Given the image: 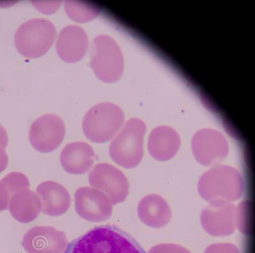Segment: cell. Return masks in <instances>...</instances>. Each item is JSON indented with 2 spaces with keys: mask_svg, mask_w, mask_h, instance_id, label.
<instances>
[{
  "mask_svg": "<svg viewBox=\"0 0 255 253\" xmlns=\"http://www.w3.org/2000/svg\"><path fill=\"white\" fill-rule=\"evenodd\" d=\"M63 253H145L135 239L115 226L96 227L75 239Z\"/></svg>",
  "mask_w": 255,
  "mask_h": 253,
  "instance_id": "6da1fadb",
  "label": "cell"
},
{
  "mask_svg": "<svg viewBox=\"0 0 255 253\" xmlns=\"http://www.w3.org/2000/svg\"><path fill=\"white\" fill-rule=\"evenodd\" d=\"M244 182L235 168L217 166L204 173L199 182V192L209 202L236 201L243 195Z\"/></svg>",
  "mask_w": 255,
  "mask_h": 253,
  "instance_id": "7a4b0ae2",
  "label": "cell"
},
{
  "mask_svg": "<svg viewBox=\"0 0 255 253\" xmlns=\"http://www.w3.org/2000/svg\"><path fill=\"white\" fill-rule=\"evenodd\" d=\"M145 125L142 120L132 118L125 124L112 141L109 155L112 160L123 168L136 167L143 155V136Z\"/></svg>",
  "mask_w": 255,
  "mask_h": 253,
  "instance_id": "3957f363",
  "label": "cell"
},
{
  "mask_svg": "<svg viewBox=\"0 0 255 253\" xmlns=\"http://www.w3.org/2000/svg\"><path fill=\"white\" fill-rule=\"evenodd\" d=\"M122 109L111 102H102L92 107L84 116V135L93 143H104L110 141L124 124Z\"/></svg>",
  "mask_w": 255,
  "mask_h": 253,
  "instance_id": "277c9868",
  "label": "cell"
},
{
  "mask_svg": "<svg viewBox=\"0 0 255 253\" xmlns=\"http://www.w3.org/2000/svg\"><path fill=\"white\" fill-rule=\"evenodd\" d=\"M55 26L49 20L36 18L22 24L16 31V48L27 58H37L49 51L55 40Z\"/></svg>",
  "mask_w": 255,
  "mask_h": 253,
  "instance_id": "5b68a950",
  "label": "cell"
},
{
  "mask_svg": "<svg viewBox=\"0 0 255 253\" xmlns=\"http://www.w3.org/2000/svg\"><path fill=\"white\" fill-rule=\"evenodd\" d=\"M91 67L96 76L106 83H115L121 78L124 60L119 45L106 35L96 36L90 51Z\"/></svg>",
  "mask_w": 255,
  "mask_h": 253,
  "instance_id": "8992f818",
  "label": "cell"
},
{
  "mask_svg": "<svg viewBox=\"0 0 255 253\" xmlns=\"http://www.w3.org/2000/svg\"><path fill=\"white\" fill-rule=\"evenodd\" d=\"M90 185L106 194L113 205L124 202L129 193V182L122 171L108 163L96 165L88 173Z\"/></svg>",
  "mask_w": 255,
  "mask_h": 253,
  "instance_id": "52a82bcc",
  "label": "cell"
},
{
  "mask_svg": "<svg viewBox=\"0 0 255 253\" xmlns=\"http://www.w3.org/2000/svg\"><path fill=\"white\" fill-rule=\"evenodd\" d=\"M65 136V125L60 117L46 114L38 118L29 130V141L34 149L49 153L58 149Z\"/></svg>",
  "mask_w": 255,
  "mask_h": 253,
  "instance_id": "ba28073f",
  "label": "cell"
},
{
  "mask_svg": "<svg viewBox=\"0 0 255 253\" xmlns=\"http://www.w3.org/2000/svg\"><path fill=\"white\" fill-rule=\"evenodd\" d=\"M113 204L102 191L90 187L79 188L75 193V207L80 217L93 223L103 222L111 218Z\"/></svg>",
  "mask_w": 255,
  "mask_h": 253,
  "instance_id": "9c48e42d",
  "label": "cell"
},
{
  "mask_svg": "<svg viewBox=\"0 0 255 253\" xmlns=\"http://www.w3.org/2000/svg\"><path fill=\"white\" fill-rule=\"evenodd\" d=\"M191 147L196 160L204 166L218 165L229 153L226 139L213 129L198 131L193 136Z\"/></svg>",
  "mask_w": 255,
  "mask_h": 253,
  "instance_id": "30bf717a",
  "label": "cell"
},
{
  "mask_svg": "<svg viewBox=\"0 0 255 253\" xmlns=\"http://www.w3.org/2000/svg\"><path fill=\"white\" fill-rule=\"evenodd\" d=\"M202 211L200 220L202 227L213 236H226L236 228V207L231 202L214 201Z\"/></svg>",
  "mask_w": 255,
  "mask_h": 253,
  "instance_id": "8fae6325",
  "label": "cell"
},
{
  "mask_svg": "<svg viewBox=\"0 0 255 253\" xmlns=\"http://www.w3.org/2000/svg\"><path fill=\"white\" fill-rule=\"evenodd\" d=\"M21 245L28 253H63L68 245L64 232L51 227H35L26 232Z\"/></svg>",
  "mask_w": 255,
  "mask_h": 253,
  "instance_id": "7c38bea8",
  "label": "cell"
},
{
  "mask_svg": "<svg viewBox=\"0 0 255 253\" xmlns=\"http://www.w3.org/2000/svg\"><path fill=\"white\" fill-rule=\"evenodd\" d=\"M86 31L77 25H70L61 29L56 41V51L61 60L76 63L84 58L88 49Z\"/></svg>",
  "mask_w": 255,
  "mask_h": 253,
  "instance_id": "4fadbf2b",
  "label": "cell"
},
{
  "mask_svg": "<svg viewBox=\"0 0 255 253\" xmlns=\"http://www.w3.org/2000/svg\"><path fill=\"white\" fill-rule=\"evenodd\" d=\"M42 209L45 215L59 216L67 213L71 205L68 191L63 186L54 181H45L36 188Z\"/></svg>",
  "mask_w": 255,
  "mask_h": 253,
  "instance_id": "5bb4252c",
  "label": "cell"
},
{
  "mask_svg": "<svg viewBox=\"0 0 255 253\" xmlns=\"http://www.w3.org/2000/svg\"><path fill=\"white\" fill-rule=\"evenodd\" d=\"M95 153L87 143H68L61 153V166L66 172L82 175L88 172L95 160Z\"/></svg>",
  "mask_w": 255,
  "mask_h": 253,
  "instance_id": "9a60e30c",
  "label": "cell"
},
{
  "mask_svg": "<svg viewBox=\"0 0 255 253\" xmlns=\"http://www.w3.org/2000/svg\"><path fill=\"white\" fill-rule=\"evenodd\" d=\"M137 212L143 224L154 229L165 227L172 217L169 205L158 195H149L142 198L138 204Z\"/></svg>",
  "mask_w": 255,
  "mask_h": 253,
  "instance_id": "2e32d148",
  "label": "cell"
},
{
  "mask_svg": "<svg viewBox=\"0 0 255 253\" xmlns=\"http://www.w3.org/2000/svg\"><path fill=\"white\" fill-rule=\"evenodd\" d=\"M181 145L178 134L170 127L161 126L154 129L150 134L148 150L156 160L165 161L177 154Z\"/></svg>",
  "mask_w": 255,
  "mask_h": 253,
  "instance_id": "e0dca14e",
  "label": "cell"
},
{
  "mask_svg": "<svg viewBox=\"0 0 255 253\" xmlns=\"http://www.w3.org/2000/svg\"><path fill=\"white\" fill-rule=\"evenodd\" d=\"M8 209L18 222L28 223L37 218L42 209V204L36 193L26 189L10 198Z\"/></svg>",
  "mask_w": 255,
  "mask_h": 253,
  "instance_id": "ac0fdd59",
  "label": "cell"
},
{
  "mask_svg": "<svg viewBox=\"0 0 255 253\" xmlns=\"http://www.w3.org/2000/svg\"><path fill=\"white\" fill-rule=\"evenodd\" d=\"M65 11L68 16L77 22L90 21L99 15L100 8L97 4L83 1H65Z\"/></svg>",
  "mask_w": 255,
  "mask_h": 253,
  "instance_id": "d6986e66",
  "label": "cell"
},
{
  "mask_svg": "<svg viewBox=\"0 0 255 253\" xmlns=\"http://www.w3.org/2000/svg\"><path fill=\"white\" fill-rule=\"evenodd\" d=\"M1 182L7 188L11 197L19 191L28 189L29 187L28 178L19 172L9 173L1 180Z\"/></svg>",
  "mask_w": 255,
  "mask_h": 253,
  "instance_id": "ffe728a7",
  "label": "cell"
},
{
  "mask_svg": "<svg viewBox=\"0 0 255 253\" xmlns=\"http://www.w3.org/2000/svg\"><path fill=\"white\" fill-rule=\"evenodd\" d=\"M250 204L248 201L241 202L236 209V225L244 234L250 230Z\"/></svg>",
  "mask_w": 255,
  "mask_h": 253,
  "instance_id": "44dd1931",
  "label": "cell"
},
{
  "mask_svg": "<svg viewBox=\"0 0 255 253\" xmlns=\"http://www.w3.org/2000/svg\"><path fill=\"white\" fill-rule=\"evenodd\" d=\"M149 253H190L181 246L173 245L156 246L150 251Z\"/></svg>",
  "mask_w": 255,
  "mask_h": 253,
  "instance_id": "7402d4cb",
  "label": "cell"
},
{
  "mask_svg": "<svg viewBox=\"0 0 255 253\" xmlns=\"http://www.w3.org/2000/svg\"><path fill=\"white\" fill-rule=\"evenodd\" d=\"M33 4L41 12L44 13H52L55 12L59 6L61 4V1H33Z\"/></svg>",
  "mask_w": 255,
  "mask_h": 253,
  "instance_id": "603a6c76",
  "label": "cell"
},
{
  "mask_svg": "<svg viewBox=\"0 0 255 253\" xmlns=\"http://www.w3.org/2000/svg\"><path fill=\"white\" fill-rule=\"evenodd\" d=\"M11 196L7 188L1 181H0V212L8 209Z\"/></svg>",
  "mask_w": 255,
  "mask_h": 253,
  "instance_id": "cb8c5ba5",
  "label": "cell"
},
{
  "mask_svg": "<svg viewBox=\"0 0 255 253\" xmlns=\"http://www.w3.org/2000/svg\"><path fill=\"white\" fill-rule=\"evenodd\" d=\"M8 157L5 152V149L0 145V173L5 170L7 167Z\"/></svg>",
  "mask_w": 255,
  "mask_h": 253,
  "instance_id": "d4e9b609",
  "label": "cell"
},
{
  "mask_svg": "<svg viewBox=\"0 0 255 253\" xmlns=\"http://www.w3.org/2000/svg\"><path fill=\"white\" fill-rule=\"evenodd\" d=\"M8 134L6 130L0 125V145L6 149L8 145Z\"/></svg>",
  "mask_w": 255,
  "mask_h": 253,
  "instance_id": "484cf974",
  "label": "cell"
}]
</instances>
